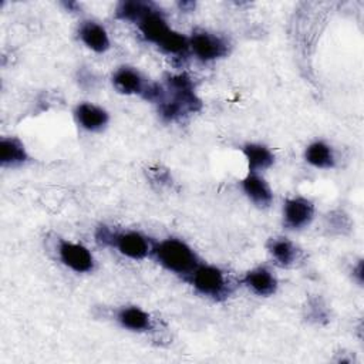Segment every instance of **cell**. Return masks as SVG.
Wrapping results in <instances>:
<instances>
[{"mask_svg":"<svg viewBox=\"0 0 364 364\" xmlns=\"http://www.w3.org/2000/svg\"><path fill=\"white\" fill-rule=\"evenodd\" d=\"M166 82L168 90H162L156 101L159 102V112L165 119L172 121L200 108V101L193 91V84L188 75H172Z\"/></svg>","mask_w":364,"mask_h":364,"instance_id":"6da1fadb","label":"cell"},{"mask_svg":"<svg viewBox=\"0 0 364 364\" xmlns=\"http://www.w3.org/2000/svg\"><path fill=\"white\" fill-rule=\"evenodd\" d=\"M159 263L175 273L191 274L199 264L193 250L178 239H166L155 247Z\"/></svg>","mask_w":364,"mask_h":364,"instance_id":"7a4b0ae2","label":"cell"},{"mask_svg":"<svg viewBox=\"0 0 364 364\" xmlns=\"http://www.w3.org/2000/svg\"><path fill=\"white\" fill-rule=\"evenodd\" d=\"M191 276L192 283L199 293L213 299H219L226 294V280L218 267L198 266Z\"/></svg>","mask_w":364,"mask_h":364,"instance_id":"3957f363","label":"cell"},{"mask_svg":"<svg viewBox=\"0 0 364 364\" xmlns=\"http://www.w3.org/2000/svg\"><path fill=\"white\" fill-rule=\"evenodd\" d=\"M189 47L192 48L195 55L203 61L223 57L228 53L226 43L220 37L209 34L206 31L195 33L191 37Z\"/></svg>","mask_w":364,"mask_h":364,"instance_id":"277c9868","label":"cell"},{"mask_svg":"<svg viewBox=\"0 0 364 364\" xmlns=\"http://www.w3.org/2000/svg\"><path fill=\"white\" fill-rule=\"evenodd\" d=\"M58 253H60L61 262L77 273H85L92 270L94 267L92 255L82 245L73 243V242H63L60 245Z\"/></svg>","mask_w":364,"mask_h":364,"instance_id":"5b68a950","label":"cell"},{"mask_svg":"<svg viewBox=\"0 0 364 364\" xmlns=\"http://www.w3.org/2000/svg\"><path fill=\"white\" fill-rule=\"evenodd\" d=\"M314 206L304 198L287 199L284 203V223L290 229H300L313 219Z\"/></svg>","mask_w":364,"mask_h":364,"instance_id":"8992f818","label":"cell"},{"mask_svg":"<svg viewBox=\"0 0 364 364\" xmlns=\"http://www.w3.org/2000/svg\"><path fill=\"white\" fill-rule=\"evenodd\" d=\"M112 245L131 259H144L149 252V243L145 236L138 232H127L112 237Z\"/></svg>","mask_w":364,"mask_h":364,"instance_id":"52a82bcc","label":"cell"},{"mask_svg":"<svg viewBox=\"0 0 364 364\" xmlns=\"http://www.w3.org/2000/svg\"><path fill=\"white\" fill-rule=\"evenodd\" d=\"M114 87L122 94H142L145 95L149 85H145L141 74L132 68L122 67L117 70L112 77Z\"/></svg>","mask_w":364,"mask_h":364,"instance_id":"ba28073f","label":"cell"},{"mask_svg":"<svg viewBox=\"0 0 364 364\" xmlns=\"http://www.w3.org/2000/svg\"><path fill=\"white\" fill-rule=\"evenodd\" d=\"M138 27L142 33V36L148 40L155 43L156 46L162 41V38L171 31L168 27L165 18L162 17L161 11L158 9L152 10L149 14H146L139 23Z\"/></svg>","mask_w":364,"mask_h":364,"instance_id":"9c48e42d","label":"cell"},{"mask_svg":"<svg viewBox=\"0 0 364 364\" xmlns=\"http://www.w3.org/2000/svg\"><path fill=\"white\" fill-rule=\"evenodd\" d=\"M245 284L259 296H270L276 291L277 280L266 267H257L245 276Z\"/></svg>","mask_w":364,"mask_h":364,"instance_id":"30bf717a","label":"cell"},{"mask_svg":"<svg viewBox=\"0 0 364 364\" xmlns=\"http://www.w3.org/2000/svg\"><path fill=\"white\" fill-rule=\"evenodd\" d=\"M75 118L78 124L88 131H100L108 122V114L102 108L88 102L80 104L77 107Z\"/></svg>","mask_w":364,"mask_h":364,"instance_id":"8fae6325","label":"cell"},{"mask_svg":"<svg viewBox=\"0 0 364 364\" xmlns=\"http://www.w3.org/2000/svg\"><path fill=\"white\" fill-rule=\"evenodd\" d=\"M80 38L95 53H104L109 47V38L104 27L94 21H85L80 27Z\"/></svg>","mask_w":364,"mask_h":364,"instance_id":"7c38bea8","label":"cell"},{"mask_svg":"<svg viewBox=\"0 0 364 364\" xmlns=\"http://www.w3.org/2000/svg\"><path fill=\"white\" fill-rule=\"evenodd\" d=\"M242 188L250 200L257 206H267L272 202L273 193L267 182L256 173H249L242 182Z\"/></svg>","mask_w":364,"mask_h":364,"instance_id":"4fadbf2b","label":"cell"},{"mask_svg":"<svg viewBox=\"0 0 364 364\" xmlns=\"http://www.w3.org/2000/svg\"><path fill=\"white\" fill-rule=\"evenodd\" d=\"M243 154L246 156L250 173H256L257 171L267 169L274 161L270 149L259 144H247L243 148Z\"/></svg>","mask_w":364,"mask_h":364,"instance_id":"5bb4252c","label":"cell"},{"mask_svg":"<svg viewBox=\"0 0 364 364\" xmlns=\"http://www.w3.org/2000/svg\"><path fill=\"white\" fill-rule=\"evenodd\" d=\"M27 159V152L23 144L16 138H1L0 141V162L3 166H14Z\"/></svg>","mask_w":364,"mask_h":364,"instance_id":"9a60e30c","label":"cell"},{"mask_svg":"<svg viewBox=\"0 0 364 364\" xmlns=\"http://www.w3.org/2000/svg\"><path fill=\"white\" fill-rule=\"evenodd\" d=\"M118 320L122 327L132 331H144L151 327V317L139 307H124L118 313Z\"/></svg>","mask_w":364,"mask_h":364,"instance_id":"2e32d148","label":"cell"},{"mask_svg":"<svg viewBox=\"0 0 364 364\" xmlns=\"http://www.w3.org/2000/svg\"><path fill=\"white\" fill-rule=\"evenodd\" d=\"M155 9V4L149 1H121L117 7V17L139 23L146 14H149Z\"/></svg>","mask_w":364,"mask_h":364,"instance_id":"e0dca14e","label":"cell"},{"mask_svg":"<svg viewBox=\"0 0 364 364\" xmlns=\"http://www.w3.org/2000/svg\"><path fill=\"white\" fill-rule=\"evenodd\" d=\"M304 156L309 164L317 168H331L334 165V155L331 148L321 141L310 144Z\"/></svg>","mask_w":364,"mask_h":364,"instance_id":"ac0fdd59","label":"cell"},{"mask_svg":"<svg viewBox=\"0 0 364 364\" xmlns=\"http://www.w3.org/2000/svg\"><path fill=\"white\" fill-rule=\"evenodd\" d=\"M269 250L273 257L283 266H290L297 260V249L287 239H273L270 240Z\"/></svg>","mask_w":364,"mask_h":364,"instance_id":"d6986e66","label":"cell"},{"mask_svg":"<svg viewBox=\"0 0 364 364\" xmlns=\"http://www.w3.org/2000/svg\"><path fill=\"white\" fill-rule=\"evenodd\" d=\"M158 46L168 54H185L189 47V41L182 34L171 30Z\"/></svg>","mask_w":364,"mask_h":364,"instance_id":"ffe728a7","label":"cell"}]
</instances>
